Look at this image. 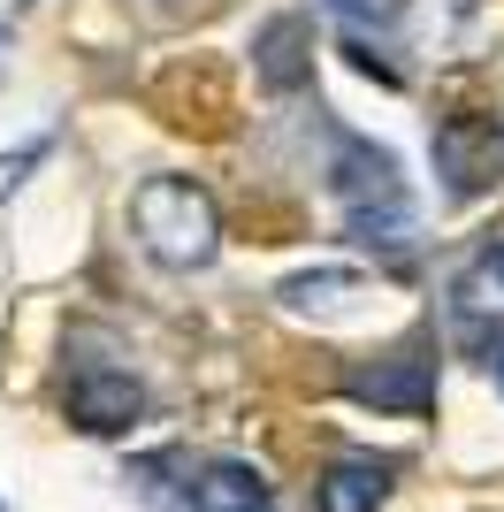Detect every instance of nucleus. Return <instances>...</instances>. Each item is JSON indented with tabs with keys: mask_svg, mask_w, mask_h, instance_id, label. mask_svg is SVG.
I'll list each match as a JSON object with an SVG mask.
<instances>
[{
	"mask_svg": "<svg viewBox=\"0 0 504 512\" xmlns=\"http://www.w3.org/2000/svg\"><path fill=\"white\" fill-rule=\"evenodd\" d=\"M130 222L146 237V253L168 268H207L222 245V214H214L207 184H191V176H146L130 199Z\"/></svg>",
	"mask_w": 504,
	"mask_h": 512,
	"instance_id": "f257e3e1",
	"label": "nucleus"
},
{
	"mask_svg": "<svg viewBox=\"0 0 504 512\" xmlns=\"http://www.w3.org/2000/svg\"><path fill=\"white\" fill-rule=\"evenodd\" d=\"M336 199H344V222H352L367 245H405L413 237V199L398 184V161L367 138H344L336 146Z\"/></svg>",
	"mask_w": 504,
	"mask_h": 512,
	"instance_id": "f03ea898",
	"label": "nucleus"
},
{
	"mask_svg": "<svg viewBox=\"0 0 504 512\" xmlns=\"http://www.w3.org/2000/svg\"><path fill=\"white\" fill-rule=\"evenodd\" d=\"M359 406H382V413H428L436 406V360L420 352H398V360H375V367H352L344 375Z\"/></svg>",
	"mask_w": 504,
	"mask_h": 512,
	"instance_id": "7ed1b4c3",
	"label": "nucleus"
},
{
	"mask_svg": "<svg viewBox=\"0 0 504 512\" xmlns=\"http://www.w3.org/2000/svg\"><path fill=\"white\" fill-rule=\"evenodd\" d=\"M69 413H77L84 428L115 436V428H130L138 413H146V390L130 383V375H115V367H77V383H69Z\"/></svg>",
	"mask_w": 504,
	"mask_h": 512,
	"instance_id": "20e7f679",
	"label": "nucleus"
},
{
	"mask_svg": "<svg viewBox=\"0 0 504 512\" xmlns=\"http://www.w3.org/2000/svg\"><path fill=\"white\" fill-rule=\"evenodd\" d=\"M191 512H268V482L245 459H214L191 474Z\"/></svg>",
	"mask_w": 504,
	"mask_h": 512,
	"instance_id": "39448f33",
	"label": "nucleus"
},
{
	"mask_svg": "<svg viewBox=\"0 0 504 512\" xmlns=\"http://www.w3.org/2000/svg\"><path fill=\"white\" fill-rule=\"evenodd\" d=\"M382 490H390V467H382V459H336L314 482V512H375Z\"/></svg>",
	"mask_w": 504,
	"mask_h": 512,
	"instance_id": "423d86ee",
	"label": "nucleus"
},
{
	"mask_svg": "<svg viewBox=\"0 0 504 512\" xmlns=\"http://www.w3.org/2000/svg\"><path fill=\"white\" fill-rule=\"evenodd\" d=\"M451 299H459L466 321H504V253H482L459 283H451Z\"/></svg>",
	"mask_w": 504,
	"mask_h": 512,
	"instance_id": "0eeeda50",
	"label": "nucleus"
},
{
	"mask_svg": "<svg viewBox=\"0 0 504 512\" xmlns=\"http://www.w3.org/2000/svg\"><path fill=\"white\" fill-rule=\"evenodd\" d=\"M359 291H367V283L352 276V268H314V276H291L283 283V306H298V314H336V306H352Z\"/></svg>",
	"mask_w": 504,
	"mask_h": 512,
	"instance_id": "6e6552de",
	"label": "nucleus"
},
{
	"mask_svg": "<svg viewBox=\"0 0 504 512\" xmlns=\"http://www.w3.org/2000/svg\"><path fill=\"white\" fill-rule=\"evenodd\" d=\"M344 23H398L405 16V0H329Z\"/></svg>",
	"mask_w": 504,
	"mask_h": 512,
	"instance_id": "1a4fd4ad",
	"label": "nucleus"
},
{
	"mask_svg": "<svg viewBox=\"0 0 504 512\" xmlns=\"http://www.w3.org/2000/svg\"><path fill=\"white\" fill-rule=\"evenodd\" d=\"M31 161H39V146L8 153V161H0V192H16V184H23V169H31Z\"/></svg>",
	"mask_w": 504,
	"mask_h": 512,
	"instance_id": "9d476101",
	"label": "nucleus"
},
{
	"mask_svg": "<svg viewBox=\"0 0 504 512\" xmlns=\"http://www.w3.org/2000/svg\"><path fill=\"white\" fill-rule=\"evenodd\" d=\"M489 383H497V398H504V344L489 352Z\"/></svg>",
	"mask_w": 504,
	"mask_h": 512,
	"instance_id": "9b49d317",
	"label": "nucleus"
},
{
	"mask_svg": "<svg viewBox=\"0 0 504 512\" xmlns=\"http://www.w3.org/2000/svg\"><path fill=\"white\" fill-rule=\"evenodd\" d=\"M0 77H8V46H0Z\"/></svg>",
	"mask_w": 504,
	"mask_h": 512,
	"instance_id": "f8f14e48",
	"label": "nucleus"
},
{
	"mask_svg": "<svg viewBox=\"0 0 504 512\" xmlns=\"http://www.w3.org/2000/svg\"><path fill=\"white\" fill-rule=\"evenodd\" d=\"M451 8H459V16H466V8H474V0H451Z\"/></svg>",
	"mask_w": 504,
	"mask_h": 512,
	"instance_id": "ddd939ff",
	"label": "nucleus"
}]
</instances>
